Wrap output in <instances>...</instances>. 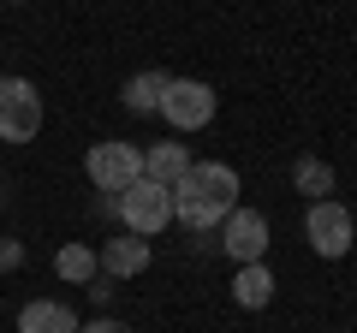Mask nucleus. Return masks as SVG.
Returning <instances> with one entry per match:
<instances>
[{
  "instance_id": "f8f14e48",
  "label": "nucleus",
  "mask_w": 357,
  "mask_h": 333,
  "mask_svg": "<svg viewBox=\"0 0 357 333\" xmlns=\"http://www.w3.org/2000/svg\"><path fill=\"white\" fill-rule=\"evenodd\" d=\"M292 185L310 196V203H321V196L333 191V166L321 161V155H298V161H292Z\"/></svg>"
},
{
  "instance_id": "7ed1b4c3",
  "label": "nucleus",
  "mask_w": 357,
  "mask_h": 333,
  "mask_svg": "<svg viewBox=\"0 0 357 333\" xmlns=\"http://www.w3.org/2000/svg\"><path fill=\"white\" fill-rule=\"evenodd\" d=\"M84 173H89V185L102 196H119L131 179H143V149L137 143H89V155H84Z\"/></svg>"
},
{
  "instance_id": "9d476101",
  "label": "nucleus",
  "mask_w": 357,
  "mask_h": 333,
  "mask_svg": "<svg viewBox=\"0 0 357 333\" xmlns=\"http://www.w3.org/2000/svg\"><path fill=\"white\" fill-rule=\"evenodd\" d=\"M185 166H191V149H185V143H155V149L143 155V179L178 185V179H185Z\"/></svg>"
},
{
  "instance_id": "dca6fc26",
  "label": "nucleus",
  "mask_w": 357,
  "mask_h": 333,
  "mask_svg": "<svg viewBox=\"0 0 357 333\" xmlns=\"http://www.w3.org/2000/svg\"><path fill=\"white\" fill-rule=\"evenodd\" d=\"M77 333H131L126 321H114V316H102V321H89V327H77Z\"/></svg>"
},
{
  "instance_id": "1a4fd4ad",
  "label": "nucleus",
  "mask_w": 357,
  "mask_h": 333,
  "mask_svg": "<svg viewBox=\"0 0 357 333\" xmlns=\"http://www.w3.org/2000/svg\"><path fill=\"white\" fill-rule=\"evenodd\" d=\"M18 333H77V316L60 297H30V304L18 309Z\"/></svg>"
},
{
  "instance_id": "f3484780",
  "label": "nucleus",
  "mask_w": 357,
  "mask_h": 333,
  "mask_svg": "<svg viewBox=\"0 0 357 333\" xmlns=\"http://www.w3.org/2000/svg\"><path fill=\"white\" fill-rule=\"evenodd\" d=\"M13 6H18V0H13Z\"/></svg>"
},
{
  "instance_id": "39448f33",
  "label": "nucleus",
  "mask_w": 357,
  "mask_h": 333,
  "mask_svg": "<svg viewBox=\"0 0 357 333\" xmlns=\"http://www.w3.org/2000/svg\"><path fill=\"white\" fill-rule=\"evenodd\" d=\"M161 119H167L173 131H203L208 119H215V90H208L203 77H167Z\"/></svg>"
},
{
  "instance_id": "2eb2a0df",
  "label": "nucleus",
  "mask_w": 357,
  "mask_h": 333,
  "mask_svg": "<svg viewBox=\"0 0 357 333\" xmlns=\"http://www.w3.org/2000/svg\"><path fill=\"white\" fill-rule=\"evenodd\" d=\"M18 262H24V244H18V238H0V274L18 268Z\"/></svg>"
},
{
  "instance_id": "0eeeda50",
  "label": "nucleus",
  "mask_w": 357,
  "mask_h": 333,
  "mask_svg": "<svg viewBox=\"0 0 357 333\" xmlns=\"http://www.w3.org/2000/svg\"><path fill=\"white\" fill-rule=\"evenodd\" d=\"M220 250H227L232 262H262L268 256V215H256V208H232L227 220H220Z\"/></svg>"
},
{
  "instance_id": "423d86ee",
  "label": "nucleus",
  "mask_w": 357,
  "mask_h": 333,
  "mask_svg": "<svg viewBox=\"0 0 357 333\" xmlns=\"http://www.w3.org/2000/svg\"><path fill=\"white\" fill-rule=\"evenodd\" d=\"M42 131V95L30 77H0V137L30 143Z\"/></svg>"
},
{
  "instance_id": "20e7f679",
  "label": "nucleus",
  "mask_w": 357,
  "mask_h": 333,
  "mask_svg": "<svg viewBox=\"0 0 357 333\" xmlns=\"http://www.w3.org/2000/svg\"><path fill=\"white\" fill-rule=\"evenodd\" d=\"M304 238H310V250H316V256L340 262L345 250L357 244L351 208H345V203H333V196H321V203H310V215H304Z\"/></svg>"
},
{
  "instance_id": "6e6552de",
  "label": "nucleus",
  "mask_w": 357,
  "mask_h": 333,
  "mask_svg": "<svg viewBox=\"0 0 357 333\" xmlns=\"http://www.w3.org/2000/svg\"><path fill=\"white\" fill-rule=\"evenodd\" d=\"M96 268L107 274V280H131V274H143L149 268V238H107L102 250H96Z\"/></svg>"
},
{
  "instance_id": "ddd939ff",
  "label": "nucleus",
  "mask_w": 357,
  "mask_h": 333,
  "mask_svg": "<svg viewBox=\"0 0 357 333\" xmlns=\"http://www.w3.org/2000/svg\"><path fill=\"white\" fill-rule=\"evenodd\" d=\"M161 90H167V77L161 72H137V77H126V107L131 114H161Z\"/></svg>"
},
{
  "instance_id": "4468645a",
  "label": "nucleus",
  "mask_w": 357,
  "mask_h": 333,
  "mask_svg": "<svg viewBox=\"0 0 357 333\" xmlns=\"http://www.w3.org/2000/svg\"><path fill=\"white\" fill-rule=\"evenodd\" d=\"M54 268H60V280H72V286L102 280V268H96V250H89V244H66L60 256H54Z\"/></svg>"
},
{
  "instance_id": "9b49d317",
  "label": "nucleus",
  "mask_w": 357,
  "mask_h": 333,
  "mask_svg": "<svg viewBox=\"0 0 357 333\" xmlns=\"http://www.w3.org/2000/svg\"><path fill=\"white\" fill-rule=\"evenodd\" d=\"M232 297H238L244 309H268V297H274V274H268V262H244L238 280H232Z\"/></svg>"
},
{
  "instance_id": "f03ea898",
  "label": "nucleus",
  "mask_w": 357,
  "mask_h": 333,
  "mask_svg": "<svg viewBox=\"0 0 357 333\" xmlns=\"http://www.w3.org/2000/svg\"><path fill=\"white\" fill-rule=\"evenodd\" d=\"M114 215L126 220L131 238H155V232L173 220V196H167V185H155V179H131L126 191L114 196Z\"/></svg>"
},
{
  "instance_id": "f257e3e1",
  "label": "nucleus",
  "mask_w": 357,
  "mask_h": 333,
  "mask_svg": "<svg viewBox=\"0 0 357 333\" xmlns=\"http://www.w3.org/2000/svg\"><path fill=\"white\" fill-rule=\"evenodd\" d=\"M167 196H173V220L208 232V226H220V220L238 208V173H232L227 161H191L185 179L167 185Z\"/></svg>"
}]
</instances>
